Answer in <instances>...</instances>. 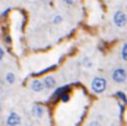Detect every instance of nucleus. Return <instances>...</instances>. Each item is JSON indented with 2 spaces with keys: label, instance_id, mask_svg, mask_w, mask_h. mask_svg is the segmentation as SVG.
Returning <instances> with one entry per match:
<instances>
[{
  "label": "nucleus",
  "instance_id": "f257e3e1",
  "mask_svg": "<svg viewBox=\"0 0 127 126\" xmlns=\"http://www.w3.org/2000/svg\"><path fill=\"white\" fill-rule=\"evenodd\" d=\"M91 89L95 93H102L106 89V81L101 77H95L91 82Z\"/></svg>",
  "mask_w": 127,
  "mask_h": 126
},
{
  "label": "nucleus",
  "instance_id": "f03ea898",
  "mask_svg": "<svg viewBox=\"0 0 127 126\" xmlns=\"http://www.w3.org/2000/svg\"><path fill=\"white\" fill-rule=\"evenodd\" d=\"M114 22L117 27H124L127 24V16L126 14L121 10H117L115 14H114Z\"/></svg>",
  "mask_w": 127,
  "mask_h": 126
},
{
  "label": "nucleus",
  "instance_id": "7ed1b4c3",
  "mask_svg": "<svg viewBox=\"0 0 127 126\" xmlns=\"http://www.w3.org/2000/svg\"><path fill=\"white\" fill-rule=\"evenodd\" d=\"M112 79L115 83H124L127 79V73L124 68H116L112 72Z\"/></svg>",
  "mask_w": 127,
  "mask_h": 126
},
{
  "label": "nucleus",
  "instance_id": "20e7f679",
  "mask_svg": "<svg viewBox=\"0 0 127 126\" xmlns=\"http://www.w3.org/2000/svg\"><path fill=\"white\" fill-rule=\"evenodd\" d=\"M21 123V118L16 113H10L7 118V125L9 126H19Z\"/></svg>",
  "mask_w": 127,
  "mask_h": 126
},
{
  "label": "nucleus",
  "instance_id": "39448f33",
  "mask_svg": "<svg viewBox=\"0 0 127 126\" xmlns=\"http://www.w3.org/2000/svg\"><path fill=\"white\" fill-rule=\"evenodd\" d=\"M67 90H69V85L61 86V88L56 89V91H54V93H53V95L51 96V100H56V99H58V98H62V96L67 93Z\"/></svg>",
  "mask_w": 127,
  "mask_h": 126
},
{
  "label": "nucleus",
  "instance_id": "423d86ee",
  "mask_svg": "<svg viewBox=\"0 0 127 126\" xmlns=\"http://www.w3.org/2000/svg\"><path fill=\"white\" fill-rule=\"evenodd\" d=\"M30 86H31V89H32L33 91H42L43 88H44V83H43V81L35 79V81L31 82Z\"/></svg>",
  "mask_w": 127,
  "mask_h": 126
},
{
  "label": "nucleus",
  "instance_id": "0eeeda50",
  "mask_svg": "<svg viewBox=\"0 0 127 126\" xmlns=\"http://www.w3.org/2000/svg\"><path fill=\"white\" fill-rule=\"evenodd\" d=\"M43 83H44V88H47V89H52V88L56 85V81H54L53 77L48 76V77H46V78L43 79Z\"/></svg>",
  "mask_w": 127,
  "mask_h": 126
},
{
  "label": "nucleus",
  "instance_id": "6e6552de",
  "mask_svg": "<svg viewBox=\"0 0 127 126\" xmlns=\"http://www.w3.org/2000/svg\"><path fill=\"white\" fill-rule=\"evenodd\" d=\"M32 115H35V116H37V118H41L43 115V113H44V110H43L42 106H38V105H35L33 108H32Z\"/></svg>",
  "mask_w": 127,
  "mask_h": 126
},
{
  "label": "nucleus",
  "instance_id": "1a4fd4ad",
  "mask_svg": "<svg viewBox=\"0 0 127 126\" xmlns=\"http://www.w3.org/2000/svg\"><path fill=\"white\" fill-rule=\"evenodd\" d=\"M121 57H122L124 61H126L127 62V43H124V46H122V49H121Z\"/></svg>",
  "mask_w": 127,
  "mask_h": 126
},
{
  "label": "nucleus",
  "instance_id": "9d476101",
  "mask_svg": "<svg viewBox=\"0 0 127 126\" xmlns=\"http://www.w3.org/2000/svg\"><path fill=\"white\" fill-rule=\"evenodd\" d=\"M6 81H7V83H14L15 82V76L10 72V73H7L6 74Z\"/></svg>",
  "mask_w": 127,
  "mask_h": 126
},
{
  "label": "nucleus",
  "instance_id": "9b49d317",
  "mask_svg": "<svg viewBox=\"0 0 127 126\" xmlns=\"http://www.w3.org/2000/svg\"><path fill=\"white\" fill-rule=\"evenodd\" d=\"M116 95H117V96H119V98H120V99H121V100H122V101L125 103V104L127 103V98H126V95H125V94H124L122 91H117V93H116Z\"/></svg>",
  "mask_w": 127,
  "mask_h": 126
},
{
  "label": "nucleus",
  "instance_id": "f8f14e48",
  "mask_svg": "<svg viewBox=\"0 0 127 126\" xmlns=\"http://www.w3.org/2000/svg\"><path fill=\"white\" fill-rule=\"evenodd\" d=\"M83 64H84L85 67H91V66H93V63L89 61V58H84V59H83Z\"/></svg>",
  "mask_w": 127,
  "mask_h": 126
},
{
  "label": "nucleus",
  "instance_id": "ddd939ff",
  "mask_svg": "<svg viewBox=\"0 0 127 126\" xmlns=\"http://www.w3.org/2000/svg\"><path fill=\"white\" fill-rule=\"evenodd\" d=\"M89 126H101V124H100L99 121H96V120H94V121H91V123L89 124Z\"/></svg>",
  "mask_w": 127,
  "mask_h": 126
},
{
  "label": "nucleus",
  "instance_id": "4468645a",
  "mask_svg": "<svg viewBox=\"0 0 127 126\" xmlns=\"http://www.w3.org/2000/svg\"><path fill=\"white\" fill-rule=\"evenodd\" d=\"M61 100H62V101H64V103H65V101H68V100H69V95L64 94V95H63V96L61 98Z\"/></svg>",
  "mask_w": 127,
  "mask_h": 126
},
{
  "label": "nucleus",
  "instance_id": "2eb2a0df",
  "mask_svg": "<svg viewBox=\"0 0 127 126\" xmlns=\"http://www.w3.org/2000/svg\"><path fill=\"white\" fill-rule=\"evenodd\" d=\"M59 21H62V17H61V16H56V17L53 19V22H54V24H58Z\"/></svg>",
  "mask_w": 127,
  "mask_h": 126
},
{
  "label": "nucleus",
  "instance_id": "dca6fc26",
  "mask_svg": "<svg viewBox=\"0 0 127 126\" xmlns=\"http://www.w3.org/2000/svg\"><path fill=\"white\" fill-rule=\"evenodd\" d=\"M2 57H4V49L0 47V61L2 59Z\"/></svg>",
  "mask_w": 127,
  "mask_h": 126
}]
</instances>
